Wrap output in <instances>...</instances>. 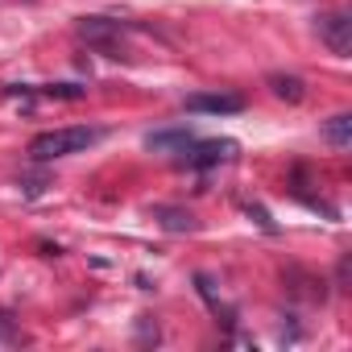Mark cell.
Instances as JSON below:
<instances>
[{"instance_id":"6da1fadb","label":"cell","mask_w":352,"mask_h":352,"mask_svg":"<svg viewBox=\"0 0 352 352\" xmlns=\"http://www.w3.org/2000/svg\"><path fill=\"white\" fill-rule=\"evenodd\" d=\"M100 141H104V129H96V124L50 129V133L30 141V162H58V157H71V153H87Z\"/></svg>"},{"instance_id":"7a4b0ae2","label":"cell","mask_w":352,"mask_h":352,"mask_svg":"<svg viewBox=\"0 0 352 352\" xmlns=\"http://www.w3.org/2000/svg\"><path fill=\"white\" fill-rule=\"evenodd\" d=\"M236 141H191L187 149H183V166L187 170H212V166H224V162H232L236 157Z\"/></svg>"},{"instance_id":"3957f363","label":"cell","mask_w":352,"mask_h":352,"mask_svg":"<svg viewBox=\"0 0 352 352\" xmlns=\"http://www.w3.org/2000/svg\"><path fill=\"white\" fill-rule=\"evenodd\" d=\"M315 30H319L323 46L336 58H348L352 54V17L348 13H323V17H315Z\"/></svg>"},{"instance_id":"277c9868","label":"cell","mask_w":352,"mask_h":352,"mask_svg":"<svg viewBox=\"0 0 352 352\" xmlns=\"http://www.w3.org/2000/svg\"><path fill=\"white\" fill-rule=\"evenodd\" d=\"M79 34H83V42H91V46H100V50H116V42L129 34V25L124 21H112V17H83L79 21Z\"/></svg>"},{"instance_id":"5b68a950","label":"cell","mask_w":352,"mask_h":352,"mask_svg":"<svg viewBox=\"0 0 352 352\" xmlns=\"http://www.w3.org/2000/svg\"><path fill=\"white\" fill-rule=\"evenodd\" d=\"M245 108L241 96L216 91V96H187V112H204V116H236Z\"/></svg>"},{"instance_id":"8992f818","label":"cell","mask_w":352,"mask_h":352,"mask_svg":"<svg viewBox=\"0 0 352 352\" xmlns=\"http://www.w3.org/2000/svg\"><path fill=\"white\" fill-rule=\"evenodd\" d=\"M153 220L166 228V232H174V236H187V232H195L199 224H195V216L191 212H183V208H153Z\"/></svg>"},{"instance_id":"52a82bcc","label":"cell","mask_w":352,"mask_h":352,"mask_svg":"<svg viewBox=\"0 0 352 352\" xmlns=\"http://www.w3.org/2000/svg\"><path fill=\"white\" fill-rule=\"evenodd\" d=\"M191 141H195L191 129H166V133H149V137H145V145H149L153 153H170V149H179V153H183Z\"/></svg>"},{"instance_id":"ba28073f","label":"cell","mask_w":352,"mask_h":352,"mask_svg":"<svg viewBox=\"0 0 352 352\" xmlns=\"http://www.w3.org/2000/svg\"><path fill=\"white\" fill-rule=\"evenodd\" d=\"M265 83H270V91H274L278 100H286V104H298V100L307 96V83H302L298 75H282V71H274V75H265Z\"/></svg>"},{"instance_id":"9c48e42d","label":"cell","mask_w":352,"mask_h":352,"mask_svg":"<svg viewBox=\"0 0 352 352\" xmlns=\"http://www.w3.org/2000/svg\"><path fill=\"white\" fill-rule=\"evenodd\" d=\"M323 137H327L336 149H348V145H352V116H348V112H336V116L323 124Z\"/></svg>"},{"instance_id":"30bf717a","label":"cell","mask_w":352,"mask_h":352,"mask_svg":"<svg viewBox=\"0 0 352 352\" xmlns=\"http://www.w3.org/2000/svg\"><path fill=\"white\" fill-rule=\"evenodd\" d=\"M13 344H21V327L0 311V348H13Z\"/></svg>"},{"instance_id":"8fae6325","label":"cell","mask_w":352,"mask_h":352,"mask_svg":"<svg viewBox=\"0 0 352 352\" xmlns=\"http://www.w3.org/2000/svg\"><path fill=\"white\" fill-rule=\"evenodd\" d=\"M42 96H54V100H83L87 91L83 87H75V83H54V87H38Z\"/></svg>"}]
</instances>
